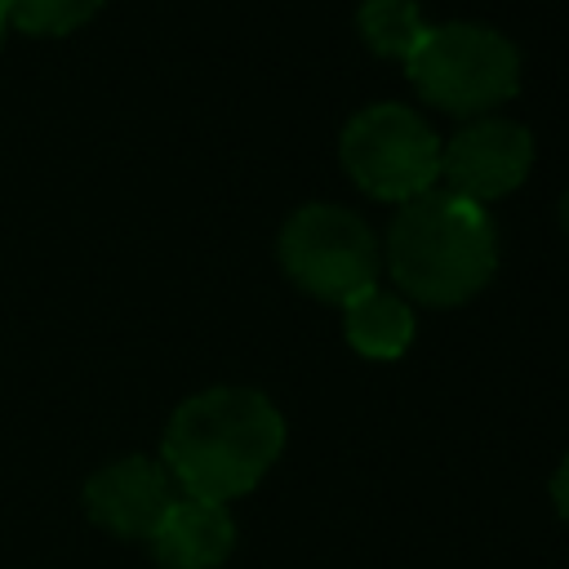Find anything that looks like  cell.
I'll list each match as a JSON object with an SVG mask.
<instances>
[{
    "mask_svg": "<svg viewBox=\"0 0 569 569\" xmlns=\"http://www.w3.org/2000/svg\"><path fill=\"white\" fill-rule=\"evenodd\" d=\"M284 449L280 409L253 387H209L182 400L164 427L160 462L187 498L249 493Z\"/></svg>",
    "mask_w": 569,
    "mask_h": 569,
    "instance_id": "obj_1",
    "label": "cell"
},
{
    "mask_svg": "<svg viewBox=\"0 0 569 569\" xmlns=\"http://www.w3.org/2000/svg\"><path fill=\"white\" fill-rule=\"evenodd\" d=\"M382 262L409 298L427 307H458L489 284L498 267V236L485 204L431 187L391 218Z\"/></svg>",
    "mask_w": 569,
    "mask_h": 569,
    "instance_id": "obj_2",
    "label": "cell"
},
{
    "mask_svg": "<svg viewBox=\"0 0 569 569\" xmlns=\"http://www.w3.org/2000/svg\"><path fill=\"white\" fill-rule=\"evenodd\" d=\"M418 93L449 116H485L520 89L516 44L485 22H440L427 27L422 44L405 62Z\"/></svg>",
    "mask_w": 569,
    "mask_h": 569,
    "instance_id": "obj_3",
    "label": "cell"
},
{
    "mask_svg": "<svg viewBox=\"0 0 569 569\" xmlns=\"http://www.w3.org/2000/svg\"><path fill=\"white\" fill-rule=\"evenodd\" d=\"M342 169L373 200L409 204L440 178V138L436 129L400 102H373L356 111L338 138Z\"/></svg>",
    "mask_w": 569,
    "mask_h": 569,
    "instance_id": "obj_4",
    "label": "cell"
},
{
    "mask_svg": "<svg viewBox=\"0 0 569 569\" xmlns=\"http://www.w3.org/2000/svg\"><path fill=\"white\" fill-rule=\"evenodd\" d=\"M280 262L298 289L342 307L378 284L382 249L351 209L302 204L280 231Z\"/></svg>",
    "mask_w": 569,
    "mask_h": 569,
    "instance_id": "obj_5",
    "label": "cell"
},
{
    "mask_svg": "<svg viewBox=\"0 0 569 569\" xmlns=\"http://www.w3.org/2000/svg\"><path fill=\"white\" fill-rule=\"evenodd\" d=\"M533 164V138L525 124L502 116H480L467 129H458L449 142H440V178L445 191L485 204L525 182Z\"/></svg>",
    "mask_w": 569,
    "mask_h": 569,
    "instance_id": "obj_6",
    "label": "cell"
},
{
    "mask_svg": "<svg viewBox=\"0 0 569 569\" xmlns=\"http://www.w3.org/2000/svg\"><path fill=\"white\" fill-rule=\"evenodd\" d=\"M173 480L164 462L129 453L120 462H107L84 480V511L93 525H102L116 538H151L173 502Z\"/></svg>",
    "mask_w": 569,
    "mask_h": 569,
    "instance_id": "obj_7",
    "label": "cell"
},
{
    "mask_svg": "<svg viewBox=\"0 0 569 569\" xmlns=\"http://www.w3.org/2000/svg\"><path fill=\"white\" fill-rule=\"evenodd\" d=\"M160 569H218L236 547V525L222 502L173 498L156 533L147 538Z\"/></svg>",
    "mask_w": 569,
    "mask_h": 569,
    "instance_id": "obj_8",
    "label": "cell"
},
{
    "mask_svg": "<svg viewBox=\"0 0 569 569\" xmlns=\"http://www.w3.org/2000/svg\"><path fill=\"white\" fill-rule=\"evenodd\" d=\"M342 333L365 360H400L413 342V311L400 293L373 284L342 302Z\"/></svg>",
    "mask_w": 569,
    "mask_h": 569,
    "instance_id": "obj_9",
    "label": "cell"
},
{
    "mask_svg": "<svg viewBox=\"0 0 569 569\" xmlns=\"http://www.w3.org/2000/svg\"><path fill=\"white\" fill-rule=\"evenodd\" d=\"M356 27L378 58H400V62H409L427 36V22L413 0H365Z\"/></svg>",
    "mask_w": 569,
    "mask_h": 569,
    "instance_id": "obj_10",
    "label": "cell"
},
{
    "mask_svg": "<svg viewBox=\"0 0 569 569\" xmlns=\"http://www.w3.org/2000/svg\"><path fill=\"white\" fill-rule=\"evenodd\" d=\"M102 9V0H0L4 22L31 31V36H62L80 22H89Z\"/></svg>",
    "mask_w": 569,
    "mask_h": 569,
    "instance_id": "obj_11",
    "label": "cell"
},
{
    "mask_svg": "<svg viewBox=\"0 0 569 569\" xmlns=\"http://www.w3.org/2000/svg\"><path fill=\"white\" fill-rule=\"evenodd\" d=\"M551 502H556V511L569 520V458L556 467V476H551Z\"/></svg>",
    "mask_w": 569,
    "mask_h": 569,
    "instance_id": "obj_12",
    "label": "cell"
},
{
    "mask_svg": "<svg viewBox=\"0 0 569 569\" xmlns=\"http://www.w3.org/2000/svg\"><path fill=\"white\" fill-rule=\"evenodd\" d=\"M560 222H565V231H569V196L560 200Z\"/></svg>",
    "mask_w": 569,
    "mask_h": 569,
    "instance_id": "obj_13",
    "label": "cell"
},
{
    "mask_svg": "<svg viewBox=\"0 0 569 569\" xmlns=\"http://www.w3.org/2000/svg\"><path fill=\"white\" fill-rule=\"evenodd\" d=\"M4 27H9V22H4V13H0V40H4Z\"/></svg>",
    "mask_w": 569,
    "mask_h": 569,
    "instance_id": "obj_14",
    "label": "cell"
}]
</instances>
